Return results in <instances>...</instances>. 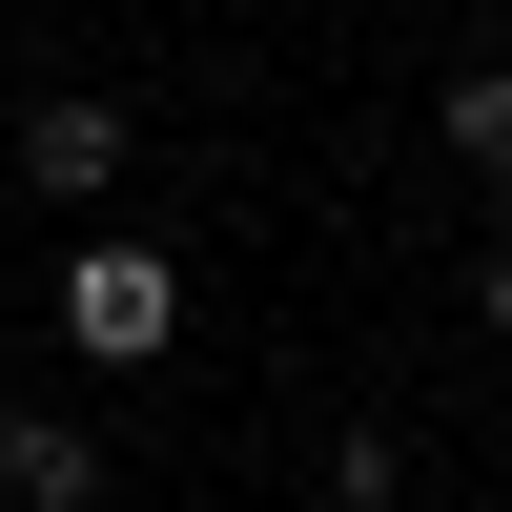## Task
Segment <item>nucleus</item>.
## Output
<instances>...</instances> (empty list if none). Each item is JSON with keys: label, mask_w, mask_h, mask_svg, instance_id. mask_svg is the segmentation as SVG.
<instances>
[{"label": "nucleus", "mask_w": 512, "mask_h": 512, "mask_svg": "<svg viewBox=\"0 0 512 512\" xmlns=\"http://www.w3.org/2000/svg\"><path fill=\"white\" fill-rule=\"evenodd\" d=\"M62 328H82L103 369H144L164 328H185V267H164V246H82V267H62Z\"/></svg>", "instance_id": "obj_1"}, {"label": "nucleus", "mask_w": 512, "mask_h": 512, "mask_svg": "<svg viewBox=\"0 0 512 512\" xmlns=\"http://www.w3.org/2000/svg\"><path fill=\"white\" fill-rule=\"evenodd\" d=\"M0 492H21V512H82V431H62V410H21V431H0Z\"/></svg>", "instance_id": "obj_3"}, {"label": "nucleus", "mask_w": 512, "mask_h": 512, "mask_svg": "<svg viewBox=\"0 0 512 512\" xmlns=\"http://www.w3.org/2000/svg\"><path fill=\"white\" fill-rule=\"evenodd\" d=\"M492 328H512V246H492Z\"/></svg>", "instance_id": "obj_5"}, {"label": "nucleus", "mask_w": 512, "mask_h": 512, "mask_svg": "<svg viewBox=\"0 0 512 512\" xmlns=\"http://www.w3.org/2000/svg\"><path fill=\"white\" fill-rule=\"evenodd\" d=\"M21 164H41L62 205H82V185H123V103H82V82H62V103L21 123Z\"/></svg>", "instance_id": "obj_2"}, {"label": "nucleus", "mask_w": 512, "mask_h": 512, "mask_svg": "<svg viewBox=\"0 0 512 512\" xmlns=\"http://www.w3.org/2000/svg\"><path fill=\"white\" fill-rule=\"evenodd\" d=\"M451 164H492V185H512V62H472V82H451Z\"/></svg>", "instance_id": "obj_4"}]
</instances>
